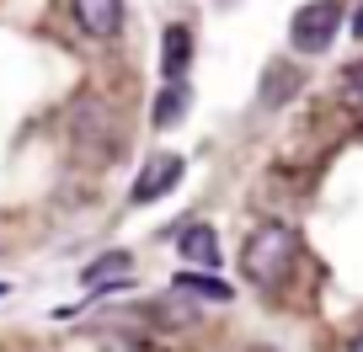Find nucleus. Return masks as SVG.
I'll use <instances>...</instances> for the list:
<instances>
[{
	"label": "nucleus",
	"instance_id": "obj_1",
	"mask_svg": "<svg viewBox=\"0 0 363 352\" xmlns=\"http://www.w3.org/2000/svg\"><path fill=\"white\" fill-rule=\"evenodd\" d=\"M299 261V235L289 225H278V219H267V225H257L246 235V246H240V273H246V283H257L262 294H278V288L289 283V273H294Z\"/></svg>",
	"mask_w": 363,
	"mask_h": 352
},
{
	"label": "nucleus",
	"instance_id": "obj_2",
	"mask_svg": "<svg viewBox=\"0 0 363 352\" xmlns=\"http://www.w3.org/2000/svg\"><path fill=\"white\" fill-rule=\"evenodd\" d=\"M337 33H342V0H310L289 22V43L299 54H326L337 43Z\"/></svg>",
	"mask_w": 363,
	"mask_h": 352
},
{
	"label": "nucleus",
	"instance_id": "obj_3",
	"mask_svg": "<svg viewBox=\"0 0 363 352\" xmlns=\"http://www.w3.org/2000/svg\"><path fill=\"white\" fill-rule=\"evenodd\" d=\"M182 176H187V160H182V155H150L145 171H139V182L128 187V203H134V208L155 203V198H166Z\"/></svg>",
	"mask_w": 363,
	"mask_h": 352
},
{
	"label": "nucleus",
	"instance_id": "obj_4",
	"mask_svg": "<svg viewBox=\"0 0 363 352\" xmlns=\"http://www.w3.org/2000/svg\"><path fill=\"white\" fill-rule=\"evenodd\" d=\"M69 16L86 38L107 43V38L123 33V0H69Z\"/></svg>",
	"mask_w": 363,
	"mask_h": 352
},
{
	"label": "nucleus",
	"instance_id": "obj_5",
	"mask_svg": "<svg viewBox=\"0 0 363 352\" xmlns=\"http://www.w3.org/2000/svg\"><path fill=\"white\" fill-rule=\"evenodd\" d=\"M177 256L182 261H193V267H219V235L214 225H203V219H193V225H182L177 229Z\"/></svg>",
	"mask_w": 363,
	"mask_h": 352
},
{
	"label": "nucleus",
	"instance_id": "obj_6",
	"mask_svg": "<svg viewBox=\"0 0 363 352\" xmlns=\"http://www.w3.org/2000/svg\"><path fill=\"white\" fill-rule=\"evenodd\" d=\"M187 64H193V33H187L182 22H171L166 38H160V75L182 80V75H187Z\"/></svg>",
	"mask_w": 363,
	"mask_h": 352
},
{
	"label": "nucleus",
	"instance_id": "obj_7",
	"mask_svg": "<svg viewBox=\"0 0 363 352\" xmlns=\"http://www.w3.org/2000/svg\"><path fill=\"white\" fill-rule=\"evenodd\" d=\"M187 107H193L187 80H166V91L155 96V113H150V123H155V128H171L177 118H187Z\"/></svg>",
	"mask_w": 363,
	"mask_h": 352
},
{
	"label": "nucleus",
	"instance_id": "obj_8",
	"mask_svg": "<svg viewBox=\"0 0 363 352\" xmlns=\"http://www.w3.org/2000/svg\"><path fill=\"white\" fill-rule=\"evenodd\" d=\"M299 91V69L294 64H284V59H278V64H267L262 69V102H289V96Z\"/></svg>",
	"mask_w": 363,
	"mask_h": 352
},
{
	"label": "nucleus",
	"instance_id": "obj_9",
	"mask_svg": "<svg viewBox=\"0 0 363 352\" xmlns=\"http://www.w3.org/2000/svg\"><path fill=\"white\" fill-rule=\"evenodd\" d=\"M177 288L182 294H198V299H214V305H230V299H235V288H230L225 278H208V273H177Z\"/></svg>",
	"mask_w": 363,
	"mask_h": 352
},
{
	"label": "nucleus",
	"instance_id": "obj_10",
	"mask_svg": "<svg viewBox=\"0 0 363 352\" xmlns=\"http://www.w3.org/2000/svg\"><path fill=\"white\" fill-rule=\"evenodd\" d=\"M118 278H128V256H123V251H107V256H96L86 273H80V283L102 288V283H118Z\"/></svg>",
	"mask_w": 363,
	"mask_h": 352
},
{
	"label": "nucleus",
	"instance_id": "obj_11",
	"mask_svg": "<svg viewBox=\"0 0 363 352\" xmlns=\"http://www.w3.org/2000/svg\"><path fill=\"white\" fill-rule=\"evenodd\" d=\"M342 102H347V107H358V113H363V59L347 69V75H342Z\"/></svg>",
	"mask_w": 363,
	"mask_h": 352
},
{
	"label": "nucleus",
	"instance_id": "obj_12",
	"mask_svg": "<svg viewBox=\"0 0 363 352\" xmlns=\"http://www.w3.org/2000/svg\"><path fill=\"white\" fill-rule=\"evenodd\" d=\"M352 38H363V11H358V16H352Z\"/></svg>",
	"mask_w": 363,
	"mask_h": 352
},
{
	"label": "nucleus",
	"instance_id": "obj_13",
	"mask_svg": "<svg viewBox=\"0 0 363 352\" xmlns=\"http://www.w3.org/2000/svg\"><path fill=\"white\" fill-rule=\"evenodd\" d=\"M347 352H363V331H358V336H352V341H347Z\"/></svg>",
	"mask_w": 363,
	"mask_h": 352
},
{
	"label": "nucleus",
	"instance_id": "obj_14",
	"mask_svg": "<svg viewBox=\"0 0 363 352\" xmlns=\"http://www.w3.org/2000/svg\"><path fill=\"white\" fill-rule=\"evenodd\" d=\"M0 294H6V283H0Z\"/></svg>",
	"mask_w": 363,
	"mask_h": 352
}]
</instances>
